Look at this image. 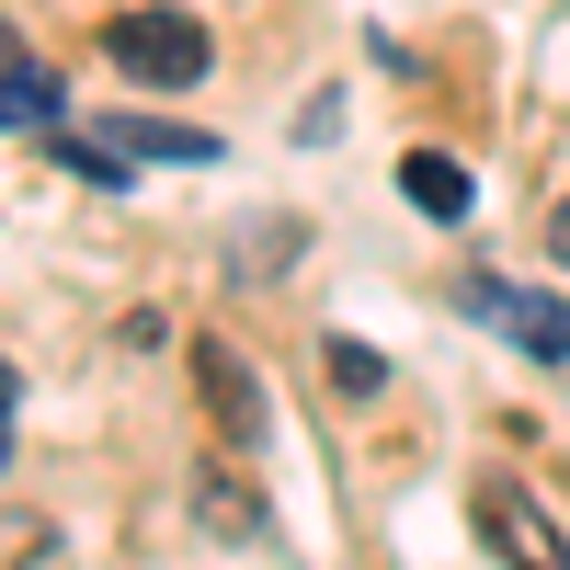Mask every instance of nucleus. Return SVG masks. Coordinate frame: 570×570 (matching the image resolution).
Returning a JSON list of instances; mask_svg holds the SVG:
<instances>
[{
  "instance_id": "f257e3e1",
  "label": "nucleus",
  "mask_w": 570,
  "mask_h": 570,
  "mask_svg": "<svg viewBox=\"0 0 570 570\" xmlns=\"http://www.w3.org/2000/svg\"><path fill=\"white\" fill-rule=\"evenodd\" d=\"M104 58H115L137 91H195V80L217 69V46H206L195 12H115V23H104Z\"/></svg>"
},
{
  "instance_id": "f03ea898",
  "label": "nucleus",
  "mask_w": 570,
  "mask_h": 570,
  "mask_svg": "<svg viewBox=\"0 0 570 570\" xmlns=\"http://www.w3.org/2000/svg\"><path fill=\"white\" fill-rule=\"evenodd\" d=\"M468 525H480L491 559H513V570H570L559 525L537 513V491H513V480H480V491H468Z\"/></svg>"
},
{
  "instance_id": "7ed1b4c3",
  "label": "nucleus",
  "mask_w": 570,
  "mask_h": 570,
  "mask_svg": "<svg viewBox=\"0 0 570 570\" xmlns=\"http://www.w3.org/2000/svg\"><path fill=\"white\" fill-rule=\"evenodd\" d=\"M468 308H480L502 343H525V354L570 365V308H559V297H525V285H502V274H468Z\"/></svg>"
},
{
  "instance_id": "20e7f679",
  "label": "nucleus",
  "mask_w": 570,
  "mask_h": 570,
  "mask_svg": "<svg viewBox=\"0 0 570 570\" xmlns=\"http://www.w3.org/2000/svg\"><path fill=\"white\" fill-rule=\"evenodd\" d=\"M195 389H206V411H217V434L228 445H263V376L240 365V354H228V343H195Z\"/></svg>"
},
{
  "instance_id": "39448f33",
  "label": "nucleus",
  "mask_w": 570,
  "mask_h": 570,
  "mask_svg": "<svg viewBox=\"0 0 570 570\" xmlns=\"http://www.w3.org/2000/svg\"><path fill=\"white\" fill-rule=\"evenodd\" d=\"M0 126H69V91H58V69H35L23 58V46H12V58H0Z\"/></svg>"
},
{
  "instance_id": "423d86ee",
  "label": "nucleus",
  "mask_w": 570,
  "mask_h": 570,
  "mask_svg": "<svg viewBox=\"0 0 570 570\" xmlns=\"http://www.w3.org/2000/svg\"><path fill=\"white\" fill-rule=\"evenodd\" d=\"M115 149H126V160H217V126H149V115H115Z\"/></svg>"
},
{
  "instance_id": "0eeeda50",
  "label": "nucleus",
  "mask_w": 570,
  "mask_h": 570,
  "mask_svg": "<svg viewBox=\"0 0 570 570\" xmlns=\"http://www.w3.org/2000/svg\"><path fill=\"white\" fill-rule=\"evenodd\" d=\"M46 160H58L69 183H104V195H115V183L137 171V160L115 149V137H80V126H46Z\"/></svg>"
},
{
  "instance_id": "6e6552de",
  "label": "nucleus",
  "mask_w": 570,
  "mask_h": 570,
  "mask_svg": "<svg viewBox=\"0 0 570 570\" xmlns=\"http://www.w3.org/2000/svg\"><path fill=\"white\" fill-rule=\"evenodd\" d=\"M400 195H411L422 217H468V171H456L445 149H411V160H400Z\"/></svg>"
},
{
  "instance_id": "1a4fd4ad",
  "label": "nucleus",
  "mask_w": 570,
  "mask_h": 570,
  "mask_svg": "<svg viewBox=\"0 0 570 570\" xmlns=\"http://www.w3.org/2000/svg\"><path fill=\"white\" fill-rule=\"evenodd\" d=\"M195 513H206L217 537H263V502H252L240 480H228V468H206V480H195Z\"/></svg>"
},
{
  "instance_id": "9d476101",
  "label": "nucleus",
  "mask_w": 570,
  "mask_h": 570,
  "mask_svg": "<svg viewBox=\"0 0 570 570\" xmlns=\"http://www.w3.org/2000/svg\"><path fill=\"white\" fill-rule=\"evenodd\" d=\"M320 365H331V389H343V400H376V389H389V354L343 343V331H331V343H320Z\"/></svg>"
},
{
  "instance_id": "9b49d317",
  "label": "nucleus",
  "mask_w": 570,
  "mask_h": 570,
  "mask_svg": "<svg viewBox=\"0 0 570 570\" xmlns=\"http://www.w3.org/2000/svg\"><path fill=\"white\" fill-rule=\"evenodd\" d=\"M548 263H570V206H559V217H548Z\"/></svg>"
},
{
  "instance_id": "f8f14e48",
  "label": "nucleus",
  "mask_w": 570,
  "mask_h": 570,
  "mask_svg": "<svg viewBox=\"0 0 570 570\" xmlns=\"http://www.w3.org/2000/svg\"><path fill=\"white\" fill-rule=\"evenodd\" d=\"M0 411H12V365H0Z\"/></svg>"
},
{
  "instance_id": "ddd939ff",
  "label": "nucleus",
  "mask_w": 570,
  "mask_h": 570,
  "mask_svg": "<svg viewBox=\"0 0 570 570\" xmlns=\"http://www.w3.org/2000/svg\"><path fill=\"white\" fill-rule=\"evenodd\" d=\"M0 58H12V23H0Z\"/></svg>"
}]
</instances>
